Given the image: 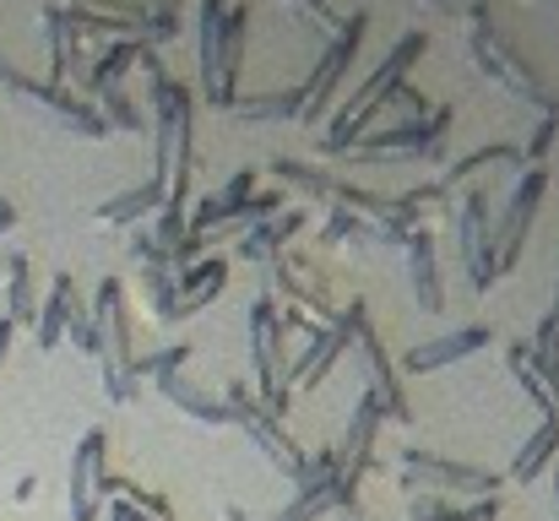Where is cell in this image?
<instances>
[{
    "label": "cell",
    "mask_w": 559,
    "mask_h": 521,
    "mask_svg": "<svg viewBox=\"0 0 559 521\" xmlns=\"http://www.w3.org/2000/svg\"><path fill=\"white\" fill-rule=\"evenodd\" d=\"M16 228V206L11 201H0V234H11Z\"/></svg>",
    "instance_id": "obj_30"
},
{
    "label": "cell",
    "mask_w": 559,
    "mask_h": 521,
    "mask_svg": "<svg viewBox=\"0 0 559 521\" xmlns=\"http://www.w3.org/2000/svg\"><path fill=\"white\" fill-rule=\"evenodd\" d=\"M451 239H456V256H462L467 283L484 294L495 283V228H489V196L484 190H467L451 206Z\"/></svg>",
    "instance_id": "obj_11"
},
{
    "label": "cell",
    "mask_w": 559,
    "mask_h": 521,
    "mask_svg": "<svg viewBox=\"0 0 559 521\" xmlns=\"http://www.w3.org/2000/svg\"><path fill=\"white\" fill-rule=\"evenodd\" d=\"M239 120H294L299 115V87H277V93H255V98H234Z\"/></svg>",
    "instance_id": "obj_25"
},
{
    "label": "cell",
    "mask_w": 559,
    "mask_h": 521,
    "mask_svg": "<svg viewBox=\"0 0 559 521\" xmlns=\"http://www.w3.org/2000/svg\"><path fill=\"white\" fill-rule=\"evenodd\" d=\"M33 489H38V478H33V473H22V478H16V500H33Z\"/></svg>",
    "instance_id": "obj_29"
},
{
    "label": "cell",
    "mask_w": 559,
    "mask_h": 521,
    "mask_svg": "<svg viewBox=\"0 0 559 521\" xmlns=\"http://www.w3.org/2000/svg\"><path fill=\"white\" fill-rule=\"evenodd\" d=\"M109 506V435L87 429L71 451V521H98Z\"/></svg>",
    "instance_id": "obj_13"
},
{
    "label": "cell",
    "mask_w": 559,
    "mask_h": 521,
    "mask_svg": "<svg viewBox=\"0 0 559 521\" xmlns=\"http://www.w3.org/2000/svg\"><path fill=\"white\" fill-rule=\"evenodd\" d=\"M445 131H451V109H435L429 120H402V126H391V131H374L365 142H354L343 158H354V164H396V158H418V164H435L440 153H445Z\"/></svg>",
    "instance_id": "obj_9"
},
{
    "label": "cell",
    "mask_w": 559,
    "mask_h": 521,
    "mask_svg": "<svg viewBox=\"0 0 559 521\" xmlns=\"http://www.w3.org/2000/svg\"><path fill=\"white\" fill-rule=\"evenodd\" d=\"M283 343H288L283 316L272 310V299H255L250 305V386H255V402L272 418L288 413V396H283Z\"/></svg>",
    "instance_id": "obj_6"
},
{
    "label": "cell",
    "mask_w": 559,
    "mask_h": 521,
    "mask_svg": "<svg viewBox=\"0 0 559 521\" xmlns=\"http://www.w3.org/2000/svg\"><path fill=\"white\" fill-rule=\"evenodd\" d=\"M245 33H250V11H228L223 0H201L195 60H201V98L212 109H234L239 66H245Z\"/></svg>",
    "instance_id": "obj_1"
},
{
    "label": "cell",
    "mask_w": 559,
    "mask_h": 521,
    "mask_svg": "<svg viewBox=\"0 0 559 521\" xmlns=\"http://www.w3.org/2000/svg\"><path fill=\"white\" fill-rule=\"evenodd\" d=\"M555 511H559V467H555Z\"/></svg>",
    "instance_id": "obj_32"
},
{
    "label": "cell",
    "mask_w": 559,
    "mask_h": 521,
    "mask_svg": "<svg viewBox=\"0 0 559 521\" xmlns=\"http://www.w3.org/2000/svg\"><path fill=\"white\" fill-rule=\"evenodd\" d=\"M98 120H104V131H142V109L126 98V87H115V93H98Z\"/></svg>",
    "instance_id": "obj_26"
},
{
    "label": "cell",
    "mask_w": 559,
    "mask_h": 521,
    "mask_svg": "<svg viewBox=\"0 0 559 521\" xmlns=\"http://www.w3.org/2000/svg\"><path fill=\"white\" fill-rule=\"evenodd\" d=\"M365 27H370V16L365 11H354L337 33H332V49L316 60V71L299 82V126H316L321 115H326V104H332V93H337V82H343V71H348V60L359 55V38H365Z\"/></svg>",
    "instance_id": "obj_10"
},
{
    "label": "cell",
    "mask_w": 559,
    "mask_h": 521,
    "mask_svg": "<svg viewBox=\"0 0 559 521\" xmlns=\"http://www.w3.org/2000/svg\"><path fill=\"white\" fill-rule=\"evenodd\" d=\"M506 478L500 473H489V467H467V462H451V457H435V451H418V446H407L402 451V489L413 495H462V500H495V489H500Z\"/></svg>",
    "instance_id": "obj_5"
},
{
    "label": "cell",
    "mask_w": 559,
    "mask_h": 521,
    "mask_svg": "<svg viewBox=\"0 0 559 521\" xmlns=\"http://www.w3.org/2000/svg\"><path fill=\"white\" fill-rule=\"evenodd\" d=\"M555 137H559V109H544V120H538V131H533V142H527L522 164H544V158H549V147H555Z\"/></svg>",
    "instance_id": "obj_28"
},
{
    "label": "cell",
    "mask_w": 559,
    "mask_h": 521,
    "mask_svg": "<svg viewBox=\"0 0 559 521\" xmlns=\"http://www.w3.org/2000/svg\"><path fill=\"white\" fill-rule=\"evenodd\" d=\"M299 223H305V212H277V217H261L255 228H245V234H239V261L266 267L272 256H283V245L299 234Z\"/></svg>",
    "instance_id": "obj_19"
},
{
    "label": "cell",
    "mask_w": 559,
    "mask_h": 521,
    "mask_svg": "<svg viewBox=\"0 0 559 521\" xmlns=\"http://www.w3.org/2000/svg\"><path fill=\"white\" fill-rule=\"evenodd\" d=\"M555 457H559V418H544V424L533 429V440L516 451V462H511V484H533Z\"/></svg>",
    "instance_id": "obj_23"
},
{
    "label": "cell",
    "mask_w": 559,
    "mask_h": 521,
    "mask_svg": "<svg viewBox=\"0 0 559 521\" xmlns=\"http://www.w3.org/2000/svg\"><path fill=\"white\" fill-rule=\"evenodd\" d=\"M131 5L147 16V38L153 44H164V38L180 33V0H131Z\"/></svg>",
    "instance_id": "obj_27"
},
{
    "label": "cell",
    "mask_w": 559,
    "mask_h": 521,
    "mask_svg": "<svg viewBox=\"0 0 559 521\" xmlns=\"http://www.w3.org/2000/svg\"><path fill=\"white\" fill-rule=\"evenodd\" d=\"M228 283V261L223 256H206L201 267H186L180 272V288H175V321H190L195 310H206Z\"/></svg>",
    "instance_id": "obj_18"
},
{
    "label": "cell",
    "mask_w": 559,
    "mask_h": 521,
    "mask_svg": "<svg viewBox=\"0 0 559 521\" xmlns=\"http://www.w3.org/2000/svg\"><path fill=\"white\" fill-rule=\"evenodd\" d=\"M223 407H228V424H239L245 435H250V446L261 451V457H272V467H283L288 478H299L305 473V451L294 446V435L283 429V418H272L250 391H245V380H234V386H223V396H217Z\"/></svg>",
    "instance_id": "obj_8"
},
{
    "label": "cell",
    "mask_w": 559,
    "mask_h": 521,
    "mask_svg": "<svg viewBox=\"0 0 559 521\" xmlns=\"http://www.w3.org/2000/svg\"><path fill=\"white\" fill-rule=\"evenodd\" d=\"M402 256H407V283H413V299L424 316H440L445 310V294H440V267H435V234L429 228H413L402 239Z\"/></svg>",
    "instance_id": "obj_17"
},
{
    "label": "cell",
    "mask_w": 559,
    "mask_h": 521,
    "mask_svg": "<svg viewBox=\"0 0 559 521\" xmlns=\"http://www.w3.org/2000/svg\"><path fill=\"white\" fill-rule=\"evenodd\" d=\"M82 305V294H76V283L71 277H55L49 283V299L38 305V316H33V338H38V353H55L60 347V332H66V321H71V310Z\"/></svg>",
    "instance_id": "obj_20"
},
{
    "label": "cell",
    "mask_w": 559,
    "mask_h": 521,
    "mask_svg": "<svg viewBox=\"0 0 559 521\" xmlns=\"http://www.w3.org/2000/svg\"><path fill=\"white\" fill-rule=\"evenodd\" d=\"M142 49H147V38H115V49H104V60L87 71V93L98 98V93L126 87V71L142 60Z\"/></svg>",
    "instance_id": "obj_22"
},
{
    "label": "cell",
    "mask_w": 559,
    "mask_h": 521,
    "mask_svg": "<svg viewBox=\"0 0 559 521\" xmlns=\"http://www.w3.org/2000/svg\"><path fill=\"white\" fill-rule=\"evenodd\" d=\"M11 332H16V327H11V321L0 316V364H5V347H11Z\"/></svg>",
    "instance_id": "obj_31"
},
{
    "label": "cell",
    "mask_w": 559,
    "mask_h": 521,
    "mask_svg": "<svg viewBox=\"0 0 559 521\" xmlns=\"http://www.w3.org/2000/svg\"><path fill=\"white\" fill-rule=\"evenodd\" d=\"M158 206H164V190H158V179H147V185H136V190H126V196L104 201L93 217H98V223H109V228H126V223H136V217L158 212Z\"/></svg>",
    "instance_id": "obj_24"
},
{
    "label": "cell",
    "mask_w": 559,
    "mask_h": 521,
    "mask_svg": "<svg viewBox=\"0 0 559 521\" xmlns=\"http://www.w3.org/2000/svg\"><path fill=\"white\" fill-rule=\"evenodd\" d=\"M93 327H98V358H104V396L109 402H131L136 396V353H131V310H126V283L104 277L98 299L87 305Z\"/></svg>",
    "instance_id": "obj_3"
},
{
    "label": "cell",
    "mask_w": 559,
    "mask_h": 521,
    "mask_svg": "<svg viewBox=\"0 0 559 521\" xmlns=\"http://www.w3.org/2000/svg\"><path fill=\"white\" fill-rule=\"evenodd\" d=\"M343 347H348V316L337 310V321H332V327H316V332H310V347H299V358L283 369V396H288V391L321 386L326 369L343 358Z\"/></svg>",
    "instance_id": "obj_15"
},
{
    "label": "cell",
    "mask_w": 559,
    "mask_h": 521,
    "mask_svg": "<svg viewBox=\"0 0 559 521\" xmlns=\"http://www.w3.org/2000/svg\"><path fill=\"white\" fill-rule=\"evenodd\" d=\"M131 256H136V277H142V305H147V316H153L158 327H169V321H175V288H180L175 256L158 250L147 234L131 245Z\"/></svg>",
    "instance_id": "obj_14"
},
{
    "label": "cell",
    "mask_w": 559,
    "mask_h": 521,
    "mask_svg": "<svg viewBox=\"0 0 559 521\" xmlns=\"http://www.w3.org/2000/svg\"><path fill=\"white\" fill-rule=\"evenodd\" d=\"M489 343H495L489 327H462V332H445V338H435V343H418L402 358V369H407V375H435V369H445V364L473 358L478 347H489Z\"/></svg>",
    "instance_id": "obj_16"
},
{
    "label": "cell",
    "mask_w": 559,
    "mask_h": 521,
    "mask_svg": "<svg viewBox=\"0 0 559 521\" xmlns=\"http://www.w3.org/2000/svg\"><path fill=\"white\" fill-rule=\"evenodd\" d=\"M186 358H190V343L158 347V353L136 358V380H153V386H158V396H164V402H175L186 418L206 424V429H223V424H228V407H223L217 396L195 391L186 375H180V369H186Z\"/></svg>",
    "instance_id": "obj_7"
},
{
    "label": "cell",
    "mask_w": 559,
    "mask_h": 521,
    "mask_svg": "<svg viewBox=\"0 0 559 521\" xmlns=\"http://www.w3.org/2000/svg\"><path fill=\"white\" fill-rule=\"evenodd\" d=\"M467 55H473V66H478L484 76L506 82L516 98H527V104H538V109H559L555 98L538 87V71H533V66L516 55V44L495 27L489 5H473V11H467Z\"/></svg>",
    "instance_id": "obj_4"
},
{
    "label": "cell",
    "mask_w": 559,
    "mask_h": 521,
    "mask_svg": "<svg viewBox=\"0 0 559 521\" xmlns=\"http://www.w3.org/2000/svg\"><path fill=\"white\" fill-rule=\"evenodd\" d=\"M424 44H429V38H424L418 27L396 38V49L380 60V71H370V76H365V87H359V93L343 104V115H337V120H332V131L321 137V153H326V158H343L354 142H365V137H370V120L385 109V104H391V93L402 87V76H407V66L424 55Z\"/></svg>",
    "instance_id": "obj_2"
},
{
    "label": "cell",
    "mask_w": 559,
    "mask_h": 521,
    "mask_svg": "<svg viewBox=\"0 0 559 521\" xmlns=\"http://www.w3.org/2000/svg\"><path fill=\"white\" fill-rule=\"evenodd\" d=\"M0 283H5V321H11V327H33V316H38V299H33V261H27V256H5Z\"/></svg>",
    "instance_id": "obj_21"
},
{
    "label": "cell",
    "mask_w": 559,
    "mask_h": 521,
    "mask_svg": "<svg viewBox=\"0 0 559 521\" xmlns=\"http://www.w3.org/2000/svg\"><path fill=\"white\" fill-rule=\"evenodd\" d=\"M544 185H549V164H527V169H522V185L511 190V206H506V217H500V228H495V277L516 272L522 245H527V234H533V212H538V201H544Z\"/></svg>",
    "instance_id": "obj_12"
}]
</instances>
